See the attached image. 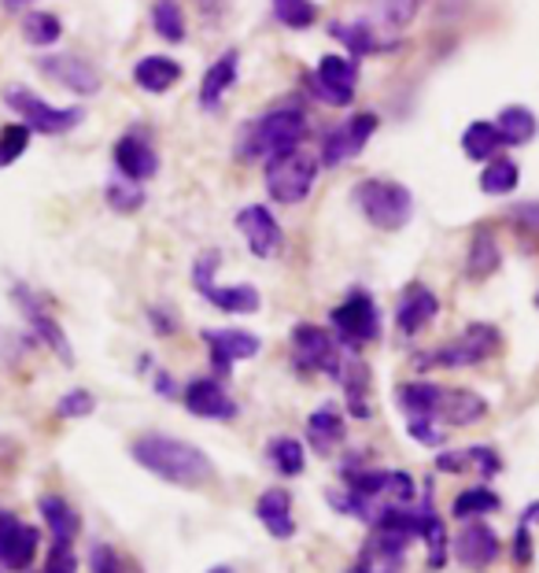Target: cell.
<instances>
[{"label": "cell", "mask_w": 539, "mask_h": 573, "mask_svg": "<svg viewBox=\"0 0 539 573\" xmlns=\"http://www.w3.org/2000/svg\"><path fill=\"white\" fill-rule=\"evenodd\" d=\"M436 426L447 429H469L488 418V399L473 388H443L440 404H436Z\"/></svg>", "instance_id": "obj_17"}, {"label": "cell", "mask_w": 539, "mask_h": 573, "mask_svg": "<svg viewBox=\"0 0 539 573\" xmlns=\"http://www.w3.org/2000/svg\"><path fill=\"white\" fill-rule=\"evenodd\" d=\"M355 204H359V211L370 219V226L388 229V234H396V229H403L415 219V197H410V189L388 178L359 181V186H355Z\"/></svg>", "instance_id": "obj_5"}, {"label": "cell", "mask_w": 539, "mask_h": 573, "mask_svg": "<svg viewBox=\"0 0 539 573\" xmlns=\"http://www.w3.org/2000/svg\"><path fill=\"white\" fill-rule=\"evenodd\" d=\"M16 304H19V312L27 315L33 337H41L44 344H49V348L60 355L67 366H74V352H71V340H67V334H63V326L56 323L49 312H44L41 300L27 289V285H16Z\"/></svg>", "instance_id": "obj_18"}, {"label": "cell", "mask_w": 539, "mask_h": 573, "mask_svg": "<svg viewBox=\"0 0 539 573\" xmlns=\"http://www.w3.org/2000/svg\"><path fill=\"white\" fill-rule=\"evenodd\" d=\"M256 518L262 522L273 541H292L296 536V518H292V492L289 488H267L256 500Z\"/></svg>", "instance_id": "obj_22"}, {"label": "cell", "mask_w": 539, "mask_h": 573, "mask_svg": "<svg viewBox=\"0 0 539 573\" xmlns=\"http://www.w3.org/2000/svg\"><path fill=\"white\" fill-rule=\"evenodd\" d=\"M0 573H8V570H4V566H0Z\"/></svg>", "instance_id": "obj_55"}, {"label": "cell", "mask_w": 539, "mask_h": 573, "mask_svg": "<svg viewBox=\"0 0 539 573\" xmlns=\"http://www.w3.org/2000/svg\"><path fill=\"white\" fill-rule=\"evenodd\" d=\"M329 30H332V38H340L348 45V52H355V56H373L385 49V45L377 41L370 22H332Z\"/></svg>", "instance_id": "obj_40"}, {"label": "cell", "mask_w": 539, "mask_h": 573, "mask_svg": "<svg viewBox=\"0 0 539 573\" xmlns=\"http://www.w3.org/2000/svg\"><path fill=\"white\" fill-rule=\"evenodd\" d=\"M4 105L16 115H22V122H27L33 134H49V137L71 134L74 126H82V119H86L82 108H52L49 100L38 97L27 86H8L4 89Z\"/></svg>", "instance_id": "obj_9"}, {"label": "cell", "mask_w": 539, "mask_h": 573, "mask_svg": "<svg viewBox=\"0 0 539 573\" xmlns=\"http://www.w3.org/2000/svg\"><path fill=\"white\" fill-rule=\"evenodd\" d=\"M41 71L60 82L63 89H71L78 97H97L100 93V71L86 56H74V52H56V56H44L41 60Z\"/></svg>", "instance_id": "obj_15"}, {"label": "cell", "mask_w": 539, "mask_h": 573, "mask_svg": "<svg viewBox=\"0 0 539 573\" xmlns=\"http://www.w3.org/2000/svg\"><path fill=\"white\" fill-rule=\"evenodd\" d=\"M303 137H307L303 108L281 105L267 115H259V119H251L244 130L237 134L233 152L237 159H244V164H256V159H273V156L292 152V148H300Z\"/></svg>", "instance_id": "obj_3"}, {"label": "cell", "mask_w": 539, "mask_h": 573, "mask_svg": "<svg viewBox=\"0 0 539 573\" xmlns=\"http://www.w3.org/2000/svg\"><path fill=\"white\" fill-rule=\"evenodd\" d=\"M267 458L281 477H300L307 466V448L300 437H273L267 441Z\"/></svg>", "instance_id": "obj_36"}, {"label": "cell", "mask_w": 539, "mask_h": 573, "mask_svg": "<svg viewBox=\"0 0 539 573\" xmlns=\"http://www.w3.org/2000/svg\"><path fill=\"white\" fill-rule=\"evenodd\" d=\"M513 559H518L521 566L532 563V533H529V525H518V533H513Z\"/></svg>", "instance_id": "obj_50"}, {"label": "cell", "mask_w": 539, "mask_h": 573, "mask_svg": "<svg viewBox=\"0 0 539 573\" xmlns=\"http://www.w3.org/2000/svg\"><path fill=\"white\" fill-rule=\"evenodd\" d=\"M38 547H41V530L19 522V530H16V536H11V544L4 552V570L8 573H27L33 566V559H38Z\"/></svg>", "instance_id": "obj_35"}, {"label": "cell", "mask_w": 539, "mask_h": 573, "mask_svg": "<svg viewBox=\"0 0 539 573\" xmlns=\"http://www.w3.org/2000/svg\"><path fill=\"white\" fill-rule=\"evenodd\" d=\"M496 126H499V134H502V145H529L532 137L539 134V119L529 108H521V105L502 108Z\"/></svg>", "instance_id": "obj_34"}, {"label": "cell", "mask_w": 539, "mask_h": 573, "mask_svg": "<svg viewBox=\"0 0 539 573\" xmlns=\"http://www.w3.org/2000/svg\"><path fill=\"white\" fill-rule=\"evenodd\" d=\"M93 411H97V396L89 388H71V393L56 399V415L60 418H89Z\"/></svg>", "instance_id": "obj_46"}, {"label": "cell", "mask_w": 539, "mask_h": 573, "mask_svg": "<svg viewBox=\"0 0 539 573\" xmlns=\"http://www.w3.org/2000/svg\"><path fill=\"white\" fill-rule=\"evenodd\" d=\"M181 404L192 418H208V422H233L240 415L237 399L226 393V385L218 377H192L181 388Z\"/></svg>", "instance_id": "obj_13"}, {"label": "cell", "mask_w": 539, "mask_h": 573, "mask_svg": "<svg viewBox=\"0 0 539 573\" xmlns=\"http://www.w3.org/2000/svg\"><path fill=\"white\" fill-rule=\"evenodd\" d=\"M440 393H443V385H436V382H407V385H399L396 404L407 418L436 422L432 415H436V404H440Z\"/></svg>", "instance_id": "obj_31"}, {"label": "cell", "mask_w": 539, "mask_h": 573, "mask_svg": "<svg viewBox=\"0 0 539 573\" xmlns=\"http://www.w3.org/2000/svg\"><path fill=\"white\" fill-rule=\"evenodd\" d=\"M499 148H502V134H499L496 122L477 119V122L466 126V134H462L466 159H473V164H488V159L499 156Z\"/></svg>", "instance_id": "obj_32"}, {"label": "cell", "mask_w": 539, "mask_h": 573, "mask_svg": "<svg viewBox=\"0 0 539 573\" xmlns=\"http://www.w3.org/2000/svg\"><path fill=\"white\" fill-rule=\"evenodd\" d=\"M111 159H114V167H119V175L137 181V186L148 181V178H156V170H159V156H156L152 141H148L144 134H137V130L122 134L119 141H114Z\"/></svg>", "instance_id": "obj_16"}, {"label": "cell", "mask_w": 539, "mask_h": 573, "mask_svg": "<svg viewBox=\"0 0 539 573\" xmlns=\"http://www.w3.org/2000/svg\"><path fill=\"white\" fill-rule=\"evenodd\" d=\"M38 511H41L44 525H49L52 544H71L74 536L82 533V518H78V511L63 496H56V492L38 500Z\"/></svg>", "instance_id": "obj_30"}, {"label": "cell", "mask_w": 539, "mask_h": 573, "mask_svg": "<svg viewBox=\"0 0 539 573\" xmlns=\"http://www.w3.org/2000/svg\"><path fill=\"white\" fill-rule=\"evenodd\" d=\"M148 19H152V30L167 45H181V41H186V11H181L178 0H156L152 11H148Z\"/></svg>", "instance_id": "obj_38"}, {"label": "cell", "mask_w": 539, "mask_h": 573, "mask_svg": "<svg viewBox=\"0 0 539 573\" xmlns=\"http://www.w3.org/2000/svg\"><path fill=\"white\" fill-rule=\"evenodd\" d=\"M502 267V248H499V237L491 234V226H477L473 229V240H469V251H466V278L473 281H485L491 278Z\"/></svg>", "instance_id": "obj_29"}, {"label": "cell", "mask_w": 539, "mask_h": 573, "mask_svg": "<svg viewBox=\"0 0 539 573\" xmlns=\"http://www.w3.org/2000/svg\"><path fill=\"white\" fill-rule=\"evenodd\" d=\"M181 82V63L170 60V56H144V60H137L133 67V86L141 89V93H170Z\"/></svg>", "instance_id": "obj_28"}, {"label": "cell", "mask_w": 539, "mask_h": 573, "mask_svg": "<svg viewBox=\"0 0 539 573\" xmlns=\"http://www.w3.org/2000/svg\"><path fill=\"white\" fill-rule=\"evenodd\" d=\"M518 181H521V170L507 156L488 159L485 170H480V192H488V197H510V192L518 189Z\"/></svg>", "instance_id": "obj_33"}, {"label": "cell", "mask_w": 539, "mask_h": 573, "mask_svg": "<svg viewBox=\"0 0 539 573\" xmlns=\"http://www.w3.org/2000/svg\"><path fill=\"white\" fill-rule=\"evenodd\" d=\"M30 4V0H4V8H11V11H16V8H27Z\"/></svg>", "instance_id": "obj_53"}, {"label": "cell", "mask_w": 539, "mask_h": 573, "mask_svg": "<svg viewBox=\"0 0 539 573\" xmlns=\"http://www.w3.org/2000/svg\"><path fill=\"white\" fill-rule=\"evenodd\" d=\"M22 38L33 49H49L63 38V22L52 16V11H27V19H22Z\"/></svg>", "instance_id": "obj_39"}, {"label": "cell", "mask_w": 539, "mask_h": 573, "mask_svg": "<svg viewBox=\"0 0 539 573\" xmlns=\"http://www.w3.org/2000/svg\"><path fill=\"white\" fill-rule=\"evenodd\" d=\"M377 126H381V119H377L373 111H359V115H351L348 122L332 126V130L322 137V152H318V164H322V167H343L348 159H355L366 145H370V137L377 134Z\"/></svg>", "instance_id": "obj_11"}, {"label": "cell", "mask_w": 539, "mask_h": 573, "mask_svg": "<svg viewBox=\"0 0 539 573\" xmlns=\"http://www.w3.org/2000/svg\"><path fill=\"white\" fill-rule=\"evenodd\" d=\"M502 348V334L488 323H473L466 326L451 344H440L432 352L415 355L418 371H466V366H480L488 363L491 355H499Z\"/></svg>", "instance_id": "obj_4"}, {"label": "cell", "mask_w": 539, "mask_h": 573, "mask_svg": "<svg viewBox=\"0 0 539 573\" xmlns=\"http://www.w3.org/2000/svg\"><path fill=\"white\" fill-rule=\"evenodd\" d=\"M237 229H240V237H244V245L251 248V256H256V259L281 256L285 229H281L278 219H273L270 208H262V204H248V208H240L237 211Z\"/></svg>", "instance_id": "obj_12"}, {"label": "cell", "mask_w": 539, "mask_h": 573, "mask_svg": "<svg viewBox=\"0 0 539 573\" xmlns=\"http://www.w3.org/2000/svg\"><path fill=\"white\" fill-rule=\"evenodd\" d=\"M152 385H156V393H159V396H167V399L181 396L178 388H174V382H170V374H167V371H156V374H152Z\"/></svg>", "instance_id": "obj_52"}, {"label": "cell", "mask_w": 539, "mask_h": 573, "mask_svg": "<svg viewBox=\"0 0 539 573\" xmlns=\"http://www.w3.org/2000/svg\"><path fill=\"white\" fill-rule=\"evenodd\" d=\"M270 8H273V19L289 30H307V27H315V19H318L315 0H270Z\"/></svg>", "instance_id": "obj_42"}, {"label": "cell", "mask_w": 539, "mask_h": 573, "mask_svg": "<svg viewBox=\"0 0 539 573\" xmlns=\"http://www.w3.org/2000/svg\"><path fill=\"white\" fill-rule=\"evenodd\" d=\"M208 573H233V570H229V566H214V570H208Z\"/></svg>", "instance_id": "obj_54"}, {"label": "cell", "mask_w": 539, "mask_h": 573, "mask_svg": "<svg viewBox=\"0 0 539 573\" xmlns=\"http://www.w3.org/2000/svg\"><path fill=\"white\" fill-rule=\"evenodd\" d=\"M289 340H292V359L303 374H329L332 382H340L343 352H340V340L332 337V329L300 323V326H292Z\"/></svg>", "instance_id": "obj_8"}, {"label": "cell", "mask_w": 539, "mask_h": 573, "mask_svg": "<svg viewBox=\"0 0 539 573\" xmlns=\"http://www.w3.org/2000/svg\"><path fill=\"white\" fill-rule=\"evenodd\" d=\"M340 385H343V399H348V415L351 418H370L373 415V374L359 355L343 359Z\"/></svg>", "instance_id": "obj_23"}, {"label": "cell", "mask_w": 539, "mask_h": 573, "mask_svg": "<svg viewBox=\"0 0 539 573\" xmlns=\"http://www.w3.org/2000/svg\"><path fill=\"white\" fill-rule=\"evenodd\" d=\"M421 525H418V541L426 544V559L429 570H443L447 566V525L432 507V485H426V496L418 503Z\"/></svg>", "instance_id": "obj_25"}, {"label": "cell", "mask_w": 539, "mask_h": 573, "mask_svg": "<svg viewBox=\"0 0 539 573\" xmlns=\"http://www.w3.org/2000/svg\"><path fill=\"white\" fill-rule=\"evenodd\" d=\"M148 323H152V329H156L159 337H170L178 329L174 315H170L167 307H148Z\"/></svg>", "instance_id": "obj_51"}, {"label": "cell", "mask_w": 539, "mask_h": 573, "mask_svg": "<svg viewBox=\"0 0 539 573\" xmlns=\"http://www.w3.org/2000/svg\"><path fill=\"white\" fill-rule=\"evenodd\" d=\"M38 573H78V559L71 552V544H52L49 563H44Z\"/></svg>", "instance_id": "obj_48"}, {"label": "cell", "mask_w": 539, "mask_h": 573, "mask_svg": "<svg viewBox=\"0 0 539 573\" xmlns=\"http://www.w3.org/2000/svg\"><path fill=\"white\" fill-rule=\"evenodd\" d=\"M418 500V485L407 470H343V488L329 492V503L348 518L377 525L388 511Z\"/></svg>", "instance_id": "obj_1"}, {"label": "cell", "mask_w": 539, "mask_h": 573, "mask_svg": "<svg viewBox=\"0 0 539 573\" xmlns=\"http://www.w3.org/2000/svg\"><path fill=\"white\" fill-rule=\"evenodd\" d=\"M203 344L211 352V366L218 377H229L233 363L256 359L259 355V337L248 334V329H203Z\"/></svg>", "instance_id": "obj_14"}, {"label": "cell", "mask_w": 539, "mask_h": 573, "mask_svg": "<svg viewBox=\"0 0 539 573\" xmlns=\"http://www.w3.org/2000/svg\"><path fill=\"white\" fill-rule=\"evenodd\" d=\"M104 197H108V208L119 211V215H133V211L144 208V189L130 178H114L104 189Z\"/></svg>", "instance_id": "obj_43"}, {"label": "cell", "mask_w": 539, "mask_h": 573, "mask_svg": "<svg viewBox=\"0 0 539 573\" xmlns=\"http://www.w3.org/2000/svg\"><path fill=\"white\" fill-rule=\"evenodd\" d=\"M502 507V500L491 492L488 485H473L466 492H458L455 503H451V514L462 522H473V518H485V514H496Z\"/></svg>", "instance_id": "obj_37"}, {"label": "cell", "mask_w": 539, "mask_h": 573, "mask_svg": "<svg viewBox=\"0 0 539 573\" xmlns=\"http://www.w3.org/2000/svg\"><path fill=\"white\" fill-rule=\"evenodd\" d=\"M536 307H539V296H536Z\"/></svg>", "instance_id": "obj_56"}, {"label": "cell", "mask_w": 539, "mask_h": 573, "mask_svg": "<svg viewBox=\"0 0 539 573\" xmlns=\"http://www.w3.org/2000/svg\"><path fill=\"white\" fill-rule=\"evenodd\" d=\"M130 455L152 477L178 488H203L214 477L211 455L197 448V444L170 437V433H144V437H137L130 444Z\"/></svg>", "instance_id": "obj_2"}, {"label": "cell", "mask_w": 539, "mask_h": 573, "mask_svg": "<svg viewBox=\"0 0 539 573\" xmlns=\"http://www.w3.org/2000/svg\"><path fill=\"white\" fill-rule=\"evenodd\" d=\"M407 433L418 444H429V448H440L443 444V426H436L429 418H407Z\"/></svg>", "instance_id": "obj_47"}, {"label": "cell", "mask_w": 539, "mask_h": 573, "mask_svg": "<svg viewBox=\"0 0 539 573\" xmlns=\"http://www.w3.org/2000/svg\"><path fill=\"white\" fill-rule=\"evenodd\" d=\"M421 4H426V0H377V19H381V27L403 30L415 22Z\"/></svg>", "instance_id": "obj_45"}, {"label": "cell", "mask_w": 539, "mask_h": 573, "mask_svg": "<svg viewBox=\"0 0 539 573\" xmlns=\"http://www.w3.org/2000/svg\"><path fill=\"white\" fill-rule=\"evenodd\" d=\"M348 441V418H343L340 404H318L315 415L307 418V444H315V452L329 455L332 448Z\"/></svg>", "instance_id": "obj_24"}, {"label": "cell", "mask_w": 539, "mask_h": 573, "mask_svg": "<svg viewBox=\"0 0 539 573\" xmlns=\"http://www.w3.org/2000/svg\"><path fill=\"white\" fill-rule=\"evenodd\" d=\"M440 315V296H436L429 285H407L403 296H399V307H396V326H399V334H407V337H415L421 334L432 318Z\"/></svg>", "instance_id": "obj_21"}, {"label": "cell", "mask_w": 539, "mask_h": 573, "mask_svg": "<svg viewBox=\"0 0 539 573\" xmlns=\"http://www.w3.org/2000/svg\"><path fill=\"white\" fill-rule=\"evenodd\" d=\"M436 470L440 474H480V477H499L502 474V458L491 444H469V448H455V452H440L436 455Z\"/></svg>", "instance_id": "obj_20"}, {"label": "cell", "mask_w": 539, "mask_h": 573, "mask_svg": "<svg viewBox=\"0 0 539 573\" xmlns=\"http://www.w3.org/2000/svg\"><path fill=\"white\" fill-rule=\"evenodd\" d=\"M359 86V63L348 56H322L318 67L307 75V89L329 108H348Z\"/></svg>", "instance_id": "obj_10"}, {"label": "cell", "mask_w": 539, "mask_h": 573, "mask_svg": "<svg viewBox=\"0 0 539 573\" xmlns=\"http://www.w3.org/2000/svg\"><path fill=\"white\" fill-rule=\"evenodd\" d=\"M33 130L27 122H8L0 126V167H11L16 159H22V152L30 148Z\"/></svg>", "instance_id": "obj_44"}, {"label": "cell", "mask_w": 539, "mask_h": 573, "mask_svg": "<svg viewBox=\"0 0 539 573\" xmlns=\"http://www.w3.org/2000/svg\"><path fill=\"white\" fill-rule=\"evenodd\" d=\"M510 219H513V226L539 234V204H518V208L510 211Z\"/></svg>", "instance_id": "obj_49"}, {"label": "cell", "mask_w": 539, "mask_h": 573, "mask_svg": "<svg viewBox=\"0 0 539 573\" xmlns=\"http://www.w3.org/2000/svg\"><path fill=\"white\" fill-rule=\"evenodd\" d=\"M318 159L307 156L303 148H292V152L285 156H273L267 164V192L273 204H285V208H292V204H300L311 197L315 189V178H318Z\"/></svg>", "instance_id": "obj_6"}, {"label": "cell", "mask_w": 539, "mask_h": 573, "mask_svg": "<svg viewBox=\"0 0 539 573\" xmlns=\"http://www.w3.org/2000/svg\"><path fill=\"white\" fill-rule=\"evenodd\" d=\"M203 300H208L211 307H218V312L226 315H256L262 307V296L256 285H218V281H208L197 289Z\"/></svg>", "instance_id": "obj_27"}, {"label": "cell", "mask_w": 539, "mask_h": 573, "mask_svg": "<svg viewBox=\"0 0 539 573\" xmlns=\"http://www.w3.org/2000/svg\"><path fill=\"white\" fill-rule=\"evenodd\" d=\"M329 326H332V337H337L343 348L359 352L381 337V312H377L370 293L355 289V293H348V300L332 307Z\"/></svg>", "instance_id": "obj_7"}, {"label": "cell", "mask_w": 539, "mask_h": 573, "mask_svg": "<svg viewBox=\"0 0 539 573\" xmlns=\"http://www.w3.org/2000/svg\"><path fill=\"white\" fill-rule=\"evenodd\" d=\"M240 78V52L237 49H226L218 60L203 71V82H200V108L203 111H214L218 105H222L226 89L233 86Z\"/></svg>", "instance_id": "obj_26"}, {"label": "cell", "mask_w": 539, "mask_h": 573, "mask_svg": "<svg viewBox=\"0 0 539 573\" xmlns=\"http://www.w3.org/2000/svg\"><path fill=\"white\" fill-rule=\"evenodd\" d=\"M499 555H502V541L496 536V530H491V525H485L480 518H473L462 533H458L455 559L466 570H488Z\"/></svg>", "instance_id": "obj_19"}, {"label": "cell", "mask_w": 539, "mask_h": 573, "mask_svg": "<svg viewBox=\"0 0 539 573\" xmlns=\"http://www.w3.org/2000/svg\"><path fill=\"white\" fill-rule=\"evenodd\" d=\"M89 573H144L133 555L119 552L114 544H93L89 547Z\"/></svg>", "instance_id": "obj_41"}]
</instances>
